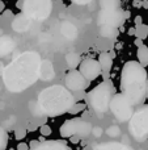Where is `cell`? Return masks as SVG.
<instances>
[{
  "label": "cell",
  "instance_id": "6da1fadb",
  "mask_svg": "<svg viewBox=\"0 0 148 150\" xmlns=\"http://www.w3.org/2000/svg\"><path fill=\"white\" fill-rule=\"evenodd\" d=\"M42 59L38 53L25 52L4 67L3 82L10 92H21L38 80Z\"/></svg>",
  "mask_w": 148,
  "mask_h": 150
},
{
  "label": "cell",
  "instance_id": "7a4b0ae2",
  "mask_svg": "<svg viewBox=\"0 0 148 150\" xmlns=\"http://www.w3.org/2000/svg\"><path fill=\"white\" fill-rule=\"evenodd\" d=\"M147 70L136 61H128L121 71V93L131 101L134 107L144 105L147 99Z\"/></svg>",
  "mask_w": 148,
  "mask_h": 150
},
{
  "label": "cell",
  "instance_id": "3957f363",
  "mask_svg": "<svg viewBox=\"0 0 148 150\" xmlns=\"http://www.w3.org/2000/svg\"><path fill=\"white\" fill-rule=\"evenodd\" d=\"M37 103L45 117H55L70 111L76 104V99L63 86H51L41 91Z\"/></svg>",
  "mask_w": 148,
  "mask_h": 150
},
{
  "label": "cell",
  "instance_id": "277c9868",
  "mask_svg": "<svg viewBox=\"0 0 148 150\" xmlns=\"http://www.w3.org/2000/svg\"><path fill=\"white\" fill-rule=\"evenodd\" d=\"M115 95V88L110 80H105V82L100 83L98 86L93 88L91 92L87 95V101L88 105L92 108V111L96 112L98 117L101 115L106 113L110 109V103L112 99Z\"/></svg>",
  "mask_w": 148,
  "mask_h": 150
},
{
  "label": "cell",
  "instance_id": "5b68a950",
  "mask_svg": "<svg viewBox=\"0 0 148 150\" xmlns=\"http://www.w3.org/2000/svg\"><path fill=\"white\" fill-rule=\"evenodd\" d=\"M101 12L98 15L100 26H113L119 28L125 23V12L121 9V3L117 0H102L100 1Z\"/></svg>",
  "mask_w": 148,
  "mask_h": 150
},
{
  "label": "cell",
  "instance_id": "8992f818",
  "mask_svg": "<svg viewBox=\"0 0 148 150\" xmlns=\"http://www.w3.org/2000/svg\"><path fill=\"white\" fill-rule=\"evenodd\" d=\"M128 129L134 140L143 142L148 138V105L138 107L128 122Z\"/></svg>",
  "mask_w": 148,
  "mask_h": 150
},
{
  "label": "cell",
  "instance_id": "52a82bcc",
  "mask_svg": "<svg viewBox=\"0 0 148 150\" xmlns=\"http://www.w3.org/2000/svg\"><path fill=\"white\" fill-rule=\"evenodd\" d=\"M92 132V125L88 121L79 117L66 120L59 128L60 137L63 138H71L72 136H79L80 138L88 137Z\"/></svg>",
  "mask_w": 148,
  "mask_h": 150
},
{
  "label": "cell",
  "instance_id": "ba28073f",
  "mask_svg": "<svg viewBox=\"0 0 148 150\" xmlns=\"http://www.w3.org/2000/svg\"><path fill=\"white\" fill-rule=\"evenodd\" d=\"M52 9V3L49 0H26L24 4V15L29 20L42 21L50 16Z\"/></svg>",
  "mask_w": 148,
  "mask_h": 150
},
{
  "label": "cell",
  "instance_id": "9c48e42d",
  "mask_svg": "<svg viewBox=\"0 0 148 150\" xmlns=\"http://www.w3.org/2000/svg\"><path fill=\"white\" fill-rule=\"evenodd\" d=\"M110 111L118 121L125 122L130 121L135 109H134V105L131 104V101L125 95L115 93L114 98L112 99V103H110Z\"/></svg>",
  "mask_w": 148,
  "mask_h": 150
},
{
  "label": "cell",
  "instance_id": "30bf717a",
  "mask_svg": "<svg viewBox=\"0 0 148 150\" xmlns=\"http://www.w3.org/2000/svg\"><path fill=\"white\" fill-rule=\"evenodd\" d=\"M88 80L80 74L79 70H71L68 71L67 75L64 78V84L66 88L68 91H72V92H80L84 91L88 87Z\"/></svg>",
  "mask_w": 148,
  "mask_h": 150
},
{
  "label": "cell",
  "instance_id": "8fae6325",
  "mask_svg": "<svg viewBox=\"0 0 148 150\" xmlns=\"http://www.w3.org/2000/svg\"><path fill=\"white\" fill-rule=\"evenodd\" d=\"M79 71L88 82L97 79L102 73L98 61L93 59V58H87V59L81 61L80 66H79Z\"/></svg>",
  "mask_w": 148,
  "mask_h": 150
},
{
  "label": "cell",
  "instance_id": "7c38bea8",
  "mask_svg": "<svg viewBox=\"0 0 148 150\" xmlns=\"http://www.w3.org/2000/svg\"><path fill=\"white\" fill-rule=\"evenodd\" d=\"M29 26H30V20H29L24 13H18V15L13 18V23H12L13 30L18 32V33H22V32H25Z\"/></svg>",
  "mask_w": 148,
  "mask_h": 150
},
{
  "label": "cell",
  "instance_id": "4fadbf2b",
  "mask_svg": "<svg viewBox=\"0 0 148 150\" xmlns=\"http://www.w3.org/2000/svg\"><path fill=\"white\" fill-rule=\"evenodd\" d=\"M39 78L42 80H51L55 78V70L52 63L49 59H43L41 63V69H39Z\"/></svg>",
  "mask_w": 148,
  "mask_h": 150
},
{
  "label": "cell",
  "instance_id": "5bb4252c",
  "mask_svg": "<svg viewBox=\"0 0 148 150\" xmlns=\"http://www.w3.org/2000/svg\"><path fill=\"white\" fill-rule=\"evenodd\" d=\"M34 150H71L64 141H45Z\"/></svg>",
  "mask_w": 148,
  "mask_h": 150
},
{
  "label": "cell",
  "instance_id": "9a60e30c",
  "mask_svg": "<svg viewBox=\"0 0 148 150\" xmlns=\"http://www.w3.org/2000/svg\"><path fill=\"white\" fill-rule=\"evenodd\" d=\"M15 49V42L9 36H1L0 37V58L8 55Z\"/></svg>",
  "mask_w": 148,
  "mask_h": 150
},
{
  "label": "cell",
  "instance_id": "2e32d148",
  "mask_svg": "<svg viewBox=\"0 0 148 150\" xmlns=\"http://www.w3.org/2000/svg\"><path fill=\"white\" fill-rule=\"evenodd\" d=\"M98 63L100 66H101V70L104 75H108L110 73V70H112L113 67V54H109V53H102V54H100L98 57Z\"/></svg>",
  "mask_w": 148,
  "mask_h": 150
},
{
  "label": "cell",
  "instance_id": "e0dca14e",
  "mask_svg": "<svg viewBox=\"0 0 148 150\" xmlns=\"http://www.w3.org/2000/svg\"><path fill=\"white\" fill-rule=\"evenodd\" d=\"M93 150H133L130 146L122 145V144L118 142H105L101 144V145L94 146Z\"/></svg>",
  "mask_w": 148,
  "mask_h": 150
},
{
  "label": "cell",
  "instance_id": "ac0fdd59",
  "mask_svg": "<svg viewBox=\"0 0 148 150\" xmlns=\"http://www.w3.org/2000/svg\"><path fill=\"white\" fill-rule=\"evenodd\" d=\"M66 63L68 65V67L71 70H76V67H79L81 63V58L77 53L71 52L68 54H66Z\"/></svg>",
  "mask_w": 148,
  "mask_h": 150
},
{
  "label": "cell",
  "instance_id": "d6986e66",
  "mask_svg": "<svg viewBox=\"0 0 148 150\" xmlns=\"http://www.w3.org/2000/svg\"><path fill=\"white\" fill-rule=\"evenodd\" d=\"M136 53H138V62L146 69L148 66V46L143 45L142 47H139Z\"/></svg>",
  "mask_w": 148,
  "mask_h": 150
},
{
  "label": "cell",
  "instance_id": "ffe728a7",
  "mask_svg": "<svg viewBox=\"0 0 148 150\" xmlns=\"http://www.w3.org/2000/svg\"><path fill=\"white\" fill-rule=\"evenodd\" d=\"M62 33L68 38H73V37L77 36V29L71 23H64L62 25Z\"/></svg>",
  "mask_w": 148,
  "mask_h": 150
},
{
  "label": "cell",
  "instance_id": "44dd1931",
  "mask_svg": "<svg viewBox=\"0 0 148 150\" xmlns=\"http://www.w3.org/2000/svg\"><path fill=\"white\" fill-rule=\"evenodd\" d=\"M100 33L102 37H106V38H114L118 34V29L113 28V26H101L100 28Z\"/></svg>",
  "mask_w": 148,
  "mask_h": 150
},
{
  "label": "cell",
  "instance_id": "7402d4cb",
  "mask_svg": "<svg viewBox=\"0 0 148 150\" xmlns=\"http://www.w3.org/2000/svg\"><path fill=\"white\" fill-rule=\"evenodd\" d=\"M135 34H136V38H139V40L147 38L148 37V25H144V24H142V25H136Z\"/></svg>",
  "mask_w": 148,
  "mask_h": 150
},
{
  "label": "cell",
  "instance_id": "603a6c76",
  "mask_svg": "<svg viewBox=\"0 0 148 150\" xmlns=\"http://www.w3.org/2000/svg\"><path fill=\"white\" fill-rule=\"evenodd\" d=\"M29 111L31 112V116H34V117H45L41 108H39L38 103L34 100H31L30 103H29Z\"/></svg>",
  "mask_w": 148,
  "mask_h": 150
},
{
  "label": "cell",
  "instance_id": "cb8c5ba5",
  "mask_svg": "<svg viewBox=\"0 0 148 150\" xmlns=\"http://www.w3.org/2000/svg\"><path fill=\"white\" fill-rule=\"evenodd\" d=\"M8 146V133L0 127V150H5Z\"/></svg>",
  "mask_w": 148,
  "mask_h": 150
},
{
  "label": "cell",
  "instance_id": "d4e9b609",
  "mask_svg": "<svg viewBox=\"0 0 148 150\" xmlns=\"http://www.w3.org/2000/svg\"><path fill=\"white\" fill-rule=\"evenodd\" d=\"M85 104L84 103H76L75 105L72 107V108L70 109V111H68V113L70 115H73V116H76V115L77 113H80V112H83L84 109H85Z\"/></svg>",
  "mask_w": 148,
  "mask_h": 150
},
{
  "label": "cell",
  "instance_id": "484cf974",
  "mask_svg": "<svg viewBox=\"0 0 148 150\" xmlns=\"http://www.w3.org/2000/svg\"><path fill=\"white\" fill-rule=\"evenodd\" d=\"M39 132H41V134L42 136H50L52 133V130H51V128H50V125H47V124H43V125H41L39 127Z\"/></svg>",
  "mask_w": 148,
  "mask_h": 150
},
{
  "label": "cell",
  "instance_id": "4316f807",
  "mask_svg": "<svg viewBox=\"0 0 148 150\" xmlns=\"http://www.w3.org/2000/svg\"><path fill=\"white\" fill-rule=\"evenodd\" d=\"M15 137L17 138V140H22V138L26 137V129H24V128H18V129L15 130Z\"/></svg>",
  "mask_w": 148,
  "mask_h": 150
},
{
  "label": "cell",
  "instance_id": "83f0119b",
  "mask_svg": "<svg viewBox=\"0 0 148 150\" xmlns=\"http://www.w3.org/2000/svg\"><path fill=\"white\" fill-rule=\"evenodd\" d=\"M39 145H41L39 140H33V141H30V144H29V148H30V150H34V149L38 148Z\"/></svg>",
  "mask_w": 148,
  "mask_h": 150
},
{
  "label": "cell",
  "instance_id": "f1b7e54d",
  "mask_svg": "<svg viewBox=\"0 0 148 150\" xmlns=\"http://www.w3.org/2000/svg\"><path fill=\"white\" fill-rule=\"evenodd\" d=\"M17 150H30V148H29L28 144H25V142H20V144L17 145Z\"/></svg>",
  "mask_w": 148,
  "mask_h": 150
},
{
  "label": "cell",
  "instance_id": "f546056e",
  "mask_svg": "<svg viewBox=\"0 0 148 150\" xmlns=\"http://www.w3.org/2000/svg\"><path fill=\"white\" fill-rule=\"evenodd\" d=\"M80 140H81V138L79 137V136H72V137L70 138V141H71V142H72V144H77Z\"/></svg>",
  "mask_w": 148,
  "mask_h": 150
},
{
  "label": "cell",
  "instance_id": "4dcf8cb0",
  "mask_svg": "<svg viewBox=\"0 0 148 150\" xmlns=\"http://www.w3.org/2000/svg\"><path fill=\"white\" fill-rule=\"evenodd\" d=\"M135 45H136V46H138V49H139V47H142V46H143V40H139V38H136L135 40Z\"/></svg>",
  "mask_w": 148,
  "mask_h": 150
},
{
  "label": "cell",
  "instance_id": "1f68e13d",
  "mask_svg": "<svg viewBox=\"0 0 148 150\" xmlns=\"http://www.w3.org/2000/svg\"><path fill=\"white\" fill-rule=\"evenodd\" d=\"M142 16H136L135 17V25H142Z\"/></svg>",
  "mask_w": 148,
  "mask_h": 150
},
{
  "label": "cell",
  "instance_id": "d6a6232c",
  "mask_svg": "<svg viewBox=\"0 0 148 150\" xmlns=\"http://www.w3.org/2000/svg\"><path fill=\"white\" fill-rule=\"evenodd\" d=\"M24 4H25V1H22V0H21V1H17V4H16V7H17V8H20V9L22 11Z\"/></svg>",
  "mask_w": 148,
  "mask_h": 150
},
{
  "label": "cell",
  "instance_id": "836d02e7",
  "mask_svg": "<svg viewBox=\"0 0 148 150\" xmlns=\"http://www.w3.org/2000/svg\"><path fill=\"white\" fill-rule=\"evenodd\" d=\"M4 9H5V4L3 1H0V13L4 12Z\"/></svg>",
  "mask_w": 148,
  "mask_h": 150
},
{
  "label": "cell",
  "instance_id": "e575fe53",
  "mask_svg": "<svg viewBox=\"0 0 148 150\" xmlns=\"http://www.w3.org/2000/svg\"><path fill=\"white\" fill-rule=\"evenodd\" d=\"M133 4H134V7H142V5H143V3H142V1H134Z\"/></svg>",
  "mask_w": 148,
  "mask_h": 150
},
{
  "label": "cell",
  "instance_id": "d590c367",
  "mask_svg": "<svg viewBox=\"0 0 148 150\" xmlns=\"http://www.w3.org/2000/svg\"><path fill=\"white\" fill-rule=\"evenodd\" d=\"M75 4H79V5H83V4H87L88 1H73Z\"/></svg>",
  "mask_w": 148,
  "mask_h": 150
},
{
  "label": "cell",
  "instance_id": "8d00e7d4",
  "mask_svg": "<svg viewBox=\"0 0 148 150\" xmlns=\"http://www.w3.org/2000/svg\"><path fill=\"white\" fill-rule=\"evenodd\" d=\"M143 7L144 8H148V1H143Z\"/></svg>",
  "mask_w": 148,
  "mask_h": 150
},
{
  "label": "cell",
  "instance_id": "74e56055",
  "mask_svg": "<svg viewBox=\"0 0 148 150\" xmlns=\"http://www.w3.org/2000/svg\"><path fill=\"white\" fill-rule=\"evenodd\" d=\"M147 98H148V79H147Z\"/></svg>",
  "mask_w": 148,
  "mask_h": 150
},
{
  "label": "cell",
  "instance_id": "f35d334b",
  "mask_svg": "<svg viewBox=\"0 0 148 150\" xmlns=\"http://www.w3.org/2000/svg\"><path fill=\"white\" fill-rule=\"evenodd\" d=\"M1 34H3V29H0V37H1Z\"/></svg>",
  "mask_w": 148,
  "mask_h": 150
}]
</instances>
